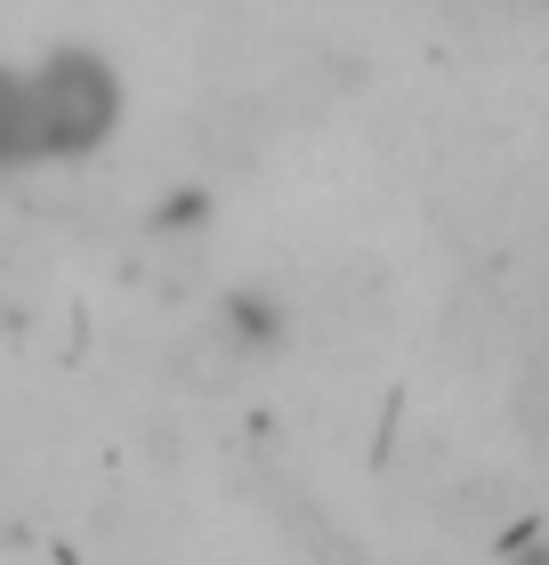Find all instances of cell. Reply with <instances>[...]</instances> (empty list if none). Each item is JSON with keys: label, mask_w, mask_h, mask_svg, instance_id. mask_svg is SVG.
<instances>
[{"label": "cell", "mask_w": 549, "mask_h": 565, "mask_svg": "<svg viewBox=\"0 0 549 565\" xmlns=\"http://www.w3.org/2000/svg\"><path fill=\"white\" fill-rule=\"evenodd\" d=\"M122 89L114 73L65 49V57L41 65H0V170L9 162H65V153H89L97 138L114 130Z\"/></svg>", "instance_id": "6da1fadb"}]
</instances>
